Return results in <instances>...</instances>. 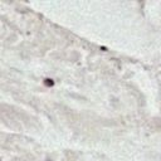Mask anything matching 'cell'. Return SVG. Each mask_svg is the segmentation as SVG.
<instances>
[{
    "label": "cell",
    "mask_w": 161,
    "mask_h": 161,
    "mask_svg": "<svg viewBox=\"0 0 161 161\" xmlns=\"http://www.w3.org/2000/svg\"><path fill=\"white\" fill-rule=\"evenodd\" d=\"M45 84H47V86H53V81L52 79H45Z\"/></svg>",
    "instance_id": "1"
}]
</instances>
